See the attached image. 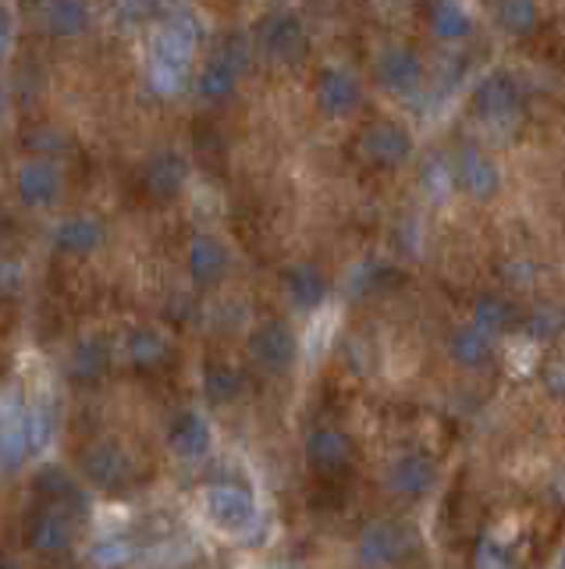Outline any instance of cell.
<instances>
[{
	"mask_svg": "<svg viewBox=\"0 0 565 569\" xmlns=\"http://www.w3.org/2000/svg\"><path fill=\"white\" fill-rule=\"evenodd\" d=\"M203 509H207L210 523L224 534H242L256 520V502L249 498V491H242L235 484H214L203 495Z\"/></svg>",
	"mask_w": 565,
	"mask_h": 569,
	"instance_id": "obj_1",
	"label": "cell"
},
{
	"mask_svg": "<svg viewBox=\"0 0 565 569\" xmlns=\"http://www.w3.org/2000/svg\"><path fill=\"white\" fill-rule=\"evenodd\" d=\"M249 359L264 374H285L295 359V334L281 320H267L249 334Z\"/></svg>",
	"mask_w": 565,
	"mask_h": 569,
	"instance_id": "obj_2",
	"label": "cell"
},
{
	"mask_svg": "<svg viewBox=\"0 0 565 569\" xmlns=\"http://www.w3.org/2000/svg\"><path fill=\"white\" fill-rule=\"evenodd\" d=\"M409 552V530L398 523H370L359 534V562L367 569H388L395 562H402Z\"/></svg>",
	"mask_w": 565,
	"mask_h": 569,
	"instance_id": "obj_3",
	"label": "cell"
},
{
	"mask_svg": "<svg viewBox=\"0 0 565 569\" xmlns=\"http://www.w3.org/2000/svg\"><path fill=\"white\" fill-rule=\"evenodd\" d=\"M306 459L320 477H338L352 467V438L338 427H313L306 438Z\"/></svg>",
	"mask_w": 565,
	"mask_h": 569,
	"instance_id": "obj_4",
	"label": "cell"
},
{
	"mask_svg": "<svg viewBox=\"0 0 565 569\" xmlns=\"http://www.w3.org/2000/svg\"><path fill=\"white\" fill-rule=\"evenodd\" d=\"M473 108L484 122H495V125H505V122H516L519 118V89L509 75H487L480 79V86L473 89Z\"/></svg>",
	"mask_w": 565,
	"mask_h": 569,
	"instance_id": "obj_5",
	"label": "cell"
},
{
	"mask_svg": "<svg viewBox=\"0 0 565 569\" xmlns=\"http://www.w3.org/2000/svg\"><path fill=\"white\" fill-rule=\"evenodd\" d=\"M192 58V29H164L157 36V58H153V79H157L160 89H175L182 83V75L189 68Z\"/></svg>",
	"mask_w": 565,
	"mask_h": 569,
	"instance_id": "obj_6",
	"label": "cell"
},
{
	"mask_svg": "<svg viewBox=\"0 0 565 569\" xmlns=\"http://www.w3.org/2000/svg\"><path fill=\"white\" fill-rule=\"evenodd\" d=\"M359 150H363V157L377 167H395L409 157V150H413V139L402 125L395 122H374L367 128L363 136H359Z\"/></svg>",
	"mask_w": 565,
	"mask_h": 569,
	"instance_id": "obj_7",
	"label": "cell"
},
{
	"mask_svg": "<svg viewBox=\"0 0 565 569\" xmlns=\"http://www.w3.org/2000/svg\"><path fill=\"white\" fill-rule=\"evenodd\" d=\"M82 467H86L89 481L100 484V488H121L136 477V459L114 442H100V445L89 448Z\"/></svg>",
	"mask_w": 565,
	"mask_h": 569,
	"instance_id": "obj_8",
	"label": "cell"
},
{
	"mask_svg": "<svg viewBox=\"0 0 565 569\" xmlns=\"http://www.w3.org/2000/svg\"><path fill=\"white\" fill-rule=\"evenodd\" d=\"M438 484V467H434L431 456L423 452H402V456L391 459L388 467V488L398 491L406 498H420Z\"/></svg>",
	"mask_w": 565,
	"mask_h": 569,
	"instance_id": "obj_9",
	"label": "cell"
},
{
	"mask_svg": "<svg viewBox=\"0 0 565 569\" xmlns=\"http://www.w3.org/2000/svg\"><path fill=\"white\" fill-rule=\"evenodd\" d=\"M260 47H264V54L274 58V61H295V58H303V50H306V29H303V22L295 18V15H288V11H278V15L264 18V25H260Z\"/></svg>",
	"mask_w": 565,
	"mask_h": 569,
	"instance_id": "obj_10",
	"label": "cell"
},
{
	"mask_svg": "<svg viewBox=\"0 0 565 569\" xmlns=\"http://www.w3.org/2000/svg\"><path fill=\"white\" fill-rule=\"evenodd\" d=\"M452 172H455V178H459V186L466 189L470 197H477V200L495 197L498 182H502V178H498L495 161L487 157L484 150H477V147H462Z\"/></svg>",
	"mask_w": 565,
	"mask_h": 569,
	"instance_id": "obj_11",
	"label": "cell"
},
{
	"mask_svg": "<svg viewBox=\"0 0 565 569\" xmlns=\"http://www.w3.org/2000/svg\"><path fill=\"white\" fill-rule=\"evenodd\" d=\"M377 75L391 93H413L423 83V58L413 47H391V50H384Z\"/></svg>",
	"mask_w": 565,
	"mask_h": 569,
	"instance_id": "obj_12",
	"label": "cell"
},
{
	"mask_svg": "<svg viewBox=\"0 0 565 569\" xmlns=\"http://www.w3.org/2000/svg\"><path fill=\"white\" fill-rule=\"evenodd\" d=\"M317 100L328 114L342 118V114H352L359 108L363 89H359V83L345 68H324L317 79Z\"/></svg>",
	"mask_w": 565,
	"mask_h": 569,
	"instance_id": "obj_13",
	"label": "cell"
},
{
	"mask_svg": "<svg viewBox=\"0 0 565 569\" xmlns=\"http://www.w3.org/2000/svg\"><path fill=\"white\" fill-rule=\"evenodd\" d=\"M72 538H75V527L68 520V513H61V509H43V513H36L33 516V523H29V541L40 552H64L72 545Z\"/></svg>",
	"mask_w": 565,
	"mask_h": 569,
	"instance_id": "obj_14",
	"label": "cell"
},
{
	"mask_svg": "<svg viewBox=\"0 0 565 569\" xmlns=\"http://www.w3.org/2000/svg\"><path fill=\"white\" fill-rule=\"evenodd\" d=\"M18 192H22L25 203H36V206L54 203L57 192H61V172L47 161L25 164L22 175H18Z\"/></svg>",
	"mask_w": 565,
	"mask_h": 569,
	"instance_id": "obj_15",
	"label": "cell"
},
{
	"mask_svg": "<svg viewBox=\"0 0 565 569\" xmlns=\"http://www.w3.org/2000/svg\"><path fill=\"white\" fill-rule=\"evenodd\" d=\"M185 182V161L178 157V153H160V157H153L146 175H143V186L150 197L157 200H171L178 189Z\"/></svg>",
	"mask_w": 565,
	"mask_h": 569,
	"instance_id": "obj_16",
	"label": "cell"
},
{
	"mask_svg": "<svg viewBox=\"0 0 565 569\" xmlns=\"http://www.w3.org/2000/svg\"><path fill=\"white\" fill-rule=\"evenodd\" d=\"M285 289L292 295V303L295 306H303V309H313L324 303V295H328V278L320 275V270L313 264H292L285 270Z\"/></svg>",
	"mask_w": 565,
	"mask_h": 569,
	"instance_id": "obj_17",
	"label": "cell"
},
{
	"mask_svg": "<svg viewBox=\"0 0 565 569\" xmlns=\"http://www.w3.org/2000/svg\"><path fill=\"white\" fill-rule=\"evenodd\" d=\"M210 448V427L203 423L200 413H182L171 427V452L182 459H200Z\"/></svg>",
	"mask_w": 565,
	"mask_h": 569,
	"instance_id": "obj_18",
	"label": "cell"
},
{
	"mask_svg": "<svg viewBox=\"0 0 565 569\" xmlns=\"http://www.w3.org/2000/svg\"><path fill=\"white\" fill-rule=\"evenodd\" d=\"M189 267H192V278L196 281H217L228 267L224 245L217 239H210V236H200L189 250Z\"/></svg>",
	"mask_w": 565,
	"mask_h": 569,
	"instance_id": "obj_19",
	"label": "cell"
},
{
	"mask_svg": "<svg viewBox=\"0 0 565 569\" xmlns=\"http://www.w3.org/2000/svg\"><path fill=\"white\" fill-rule=\"evenodd\" d=\"M448 349H452V356L459 359L462 367H484L487 359H491V334L480 331L477 325H466L459 328L452 334V342H448Z\"/></svg>",
	"mask_w": 565,
	"mask_h": 569,
	"instance_id": "obj_20",
	"label": "cell"
},
{
	"mask_svg": "<svg viewBox=\"0 0 565 569\" xmlns=\"http://www.w3.org/2000/svg\"><path fill=\"white\" fill-rule=\"evenodd\" d=\"M100 239H104V228H100L93 217H68L57 228V245L64 253H93Z\"/></svg>",
	"mask_w": 565,
	"mask_h": 569,
	"instance_id": "obj_21",
	"label": "cell"
},
{
	"mask_svg": "<svg viewBox=\"0 0 565 569\" xmlns=\"http://www.w3.org/2000/svg\"><path fill=\"white\" fill-rule=\"evenodd\" d=\"M203 388H207V399L217 406L224 403H235L242 395V388H246V378H242V370L228 367V364H210L207 374H203Z\"/></svg>",
	"mask_w": 565,
	"mask_h": 569,
	"instance_id": "obj_22",
	"label": "cell"
},
{
	"mask_svg": "<svg viewBox=\"0 0 565 569\" xmlns=\"http://www.w3.org/2000/svg\"><path fill=\"white\" fill-rule=\"evenodd\" d=\"M473 320H477L480 331H505L519 320L516 306L502 295H477V303H473Z\"/></svg>",
	"mask_w": 565,
	"mask_h": 569,
	"instance_id": "obj_23",
	"label": "cell"
},
{
	"mask_svg": "<svg viewBox=\"0 0 565 569\" xmlns=\"http://www.w3.org/2000/svg\"><path fill=\"white\" fill-rule=\"evenodd\" d=\"M239 64H231L224 54H217L207 68H203V75H200V93L207 97V100H221V97H228L231 89H235V79H239Z\"/></svg>",
	"mask_w": 565,
	"mask_h": 569,
	"instance_id": "obj_24",
	"label": "cell"
},
{
	"mask_svg": "<svg viewBox=\"0 0 565 569\" xmlns=\"http://www.w3.org/2000/svg\"><path fill=\"white\" fill-rule=\"evenodd\" d=\"M431 29L438 36H445V40H462V36L473 29V18H470V11L462 4L445 0V4L431 8Z\"/></svg>",
	"mask_w": 565,
	"mask_h": 569,
	"instance_id": "obj_25",
	"label": "cell"
},
{
	"mask_svg": "<svg viewBox=\"0 0 565 569\" xmlns=\"http://www.w3.org/2000/svg\"><path fill=\"white\" fill-rule=\"evenodd\" d=\"M523 331L530 334L534 342H551L565 331V309L562 306H537L526 314Z\"/></svg>",
	"mask_w": 565,
	"mask_h": 569,
	"instance_id": "obj_26",
	"label": "cell"
},
{
	"mask_svg": "<svg viewBox=\"0 0 565 569\" xmlns=\"http://www.w3.org/2000/svg\"><path fill=\"white\" fill-rule=\"evenodd\" d=\"M128 353H132V364H139V367H157L168 359L171 349L157 331H136L132 342H128Z\"/></svg>",
	"mask_w": 565,
	"mask_h": 569,
	"instance_id": "obj_27",
	"label": "cell"
},
{
	"mask_svg": "<svg viewBox=\"0 0 565 569\" xmlns=\"http://www.w3.org/2000/svg\"><path fill=\"white\" fill-rule=\"evenodd\" d=\"M43 22H47V29H54V33H82L86 29V22H89V11L82 4H72V0H64V4H50L43 8Z\"/></svg>",
	"mask_w": 565,
	"mask_h": 569,
	"instance_id": "obj_28",
	"label": "cell"
},
{
	"mask_svg": "<svg viewBox=\"0 0 565 569\" xmlns=\"http://www.w3.org/2000/svg\"><path fill=\"white\" fill-rule=\"evenodd\" d=\"M29 445L33 442H29V427L25 423L11 420V423L0 427V463H4V467L15 470L25 459V452H29Z\"/></svg>",
	"mask_w": 565,
	"mask_h": 569,
	"instance_id": "obj_29",
	"label": "cell"
},
{
	"mask_svg": "<svg viewBox=\"0 0 565 569\" xmlns=\"http://www.w3.org/2000/svg\"><path fill=\"white\" fill-rule=\"evenodd\" d=\"M495 15L509 33H530L534 22H537V8L530 4V0H509V4L498 8Z\"/></svg>",
	"mask_w": 565,
	"mask_h": 569,
	"instance_id": "obj_30",
	"label": "cell"
},
{
	"mask_svg": "<svg viewBox=\"0 0 565 569\" xmlns=\"http://www.w3.org/2000/svg\"><path fill=\"white\" fill-rule=\"evenodd\" d=\"M473 569H512L509 552H505L502 541L480 538L477 541V552H473Z\"/></svg>",
	"mask_w": 565,
	"mask_h": 569,
	"instance_id": "obj_31",
	"label": "cell"
},
{
	"mask_svg": "<svg viewBox=\"0 0 565 569\" xmlns=\"http://www.w3.org/2000/svg\"><path fill=\"white\" fill-rule=\"evenodd\" d=\"M452 167L448 164H441V161H427L423 164V175H420V182H423V189L431 192L434 200H441L448 189H452Z\"/></svg>",
	"mask_w": 565,
	"mask_h": 569,
	"instance_id": "obj_32",
	"label": "cell"
},
{
	"mask_svg": "<svg viewBox=\"0 0 565 569\" xmlns=\"http://www.w3.org/2000/svg\"><path fill=\"white\" fill-rule=\"evenodd\" d=\"M107 367V345L104 342H82L75 353V370L79 374H100Z\"/></svg>",
	"mask_w": 565,
	"mask_h": 569,
	"instance_id": "obj_33",
	"label": "cell"
},
{
	"mask_svg": "<svg viewBox=\"0 0 565 569\" xmlns=\"http://www.w3.org/2000/svg\"><path fill=\"white\" fill-rule=\"evenodd\" d=\"M40 491L43 495H57V498H68V495H75L72 491V484H68V477H61L57 470H47L43 477H40Z\"/></svg>",
	"mask_w": 565,
	"mask_h": 569,
	"instance_id": "obj_34",
	"label": "cell"
},
{
	"mask_svg": "<svg viewBox=\"0 0 565 569\" xmlns=\"http://www.w3.org/2000/svg\"><path fill=\"white\" fill-rule=\"evenodd\" d=\"M502 275H505L512 284H526V281L534 278V267L526 264V261H509V264L502 267Z\"/></svg>",
	"mask_w": 565,
	"mask_h": 569,
	"instance_id": "obj_35",
	"label": "cell"
},
{
	"mask_svg": "<svg viewBox=\"0 0 565 569\" xmlns=\"http://www.w3.org/2000/svg\"><path fill=\"white\" fill-rule=\"evenodd\" d=\"M125 555H128V552L118 545V541H111V545H100V548L93 552V559H97L100 566H114V562H121Z\"/></svg>",
	"mask_w": 565,
	"mask_h": 569,
	"instance_id": "obj_36",
	"label": "cell"
},
{
	"mask_svg": "<svg viewBox=\"0 0 565 569\" xmlns=\"http://www.w3.org/2000/svg\"><path fill=\"white\" fill-rule=\"evenodd\" d=\"M11 36H15V22H11V11L8 8H0V58L8 54Z\"/></svg>",
	"mask_w": 565,
	"mask_h": 569,
	"instance_id": "obj_37",
	"label": "cell"
},
{
	"mask_svg": "<svg viewBox=\"0 0 565 569\" xmlns=\"http://www.w3.org/2000/svg\"><path fill=\"white\" fill-rule=\"evenodd\" d=\"M548 388L551 392H558V395H565V359H555V364L548 367Z\"/></svg>",
	"mask_w": 565,
	"mask_h": 569,
	"instance_id": "obj_38",
	"label": "cell"
},
{
	"mask_svg": "<svg viewBox=\"0 0 565 569\" xmlns=\"http://www.w3.org/2000/svg\"><path fill=\"white\" fill-rule=\"evenodd\" d=\"M8 278H11V270H8L4 264H0V289H4V281H8Z\"/></svg>",
	"mask_w": 565,
	"mask_h": 569,
	"instance_id": "obj_39",
	"label": "cell"
},
{
	"mask_svg": "<svg viewBox=\"0 0 565 569\" xmlns=\"http://www.w3.org/2000/svg\"><path fill=\"white\" fill-rule=\"evenodd\" d=\"M0 569H18L15 562H8V559H0Z\"/></svg>",
	"mask_w": 565,
	"mask_h": 569,
	"instance_id": "obj_40",
	"label": "cell"
},
{
	"mask_svg": "<svg viewBox=\"0 0 565 569\" xmlns=\"http://www.w3.org/2000/svg\"><path fill=\"white\" fill-rule=\"evenodd\" d=\"M558 569H565V548H562V555H558Z\"/></svg>",
	"mask_w": 565,
	"mask_h": 569,
	"instance_id": "obj_41",
	"label": "cell"
},
{
	"mask_svg": "<svg viewBox=\"0 0 565 569\" xmlns=\"http://www.w3.org/2000/svg\"><path fill=\"white\" fill-rule=\"evenodd\" d=\"M0 114H4V93H0Z\"/></svg>",
	"mask_w": 565,
	"mask_h": 569,
	"instance_id": "obj_42",
	"label": "cell"
}]
</instances>
